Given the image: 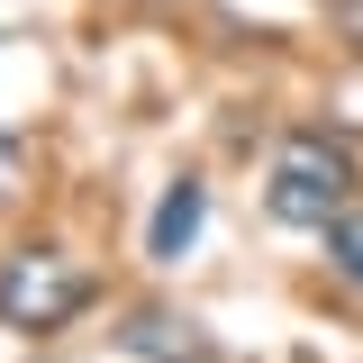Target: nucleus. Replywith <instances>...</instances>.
<instances>
[{
    "label": "nucleus",
    "instance_id": "nucleus-6",
    "mask_svg": "<svg viewBox=\"0 0 363 363\" xmlns=\"http://www.w3.org/2000/svg\"><path fill=\"white\" fill-rule=\"evenodd\" d=\"M336 28H345V37L363 45V0H336Z\"/></svg>",
    "mask_w": 363,
    "mask_h": 363
},
{
    "label": "nucleus",
    "instance_id": "nucleus-3",
    "mask_svg": "<svg viewBox=\"0 0 363 363\" xmlns=\"http://www.w3.org/2000/svg\"><path fill=\"white\" fill-rule=\"evenodd\" d=\"M200 218H209V182H191L182 173L164 200H155V227H145V255L155 264H182L191 255V236H200Z\"/></svg>",
    "mask_w": 363,
    "mask_h": 363
},
{
    "label": "nucleus",
    "instance_id": "nucleus-2",
    "mask_svg": "<svg viewBox=\"0 0 363 363\" xmlns=\"http://www.w3.org/2000/svg\"><path fill=\"white\" fill-rule=\"evenodd\" d=\"M91 300V281H82V264H64L55 245H28V255H9L0 264V318L9 327H64V318Z\"/></svg>",
    "mask_w": 363,
    "mask_h": 363
},
{
    "label": "nucleus",
    "instance_id": "nucleus-7",
    "mask_svg": "<svg viewBox=\"0 0 363 363\" xmlns=\"http://www.w3.org/2000/svg\"><path fill=\"white\" fill-rule=\"evenodd\" d=\"M9 182H18V145L0 136V191H9Z\"/></svg>",
    "mask_w": 363,
    "mask_h": 363
},
{
    "label": "nucleus",
    "instance_id": "nucleus-4",
    "mask_svg": "<svg viewBox=\"0 0 363 363\" xmlns=\"http://www.w3.org/2000/svg\"><path fill=\"white\" fill-rule=\"evenodd\" d=\"M118 345L145 354V363H209V336H200L191 318H173V309H136L128 327H118Z\"/></svg>",
    "mask_w": 363,
    "mask_h": 363
},
{
    "label": "nucleus",
    "instance_id": "nucleus-1",
    "mask_svg": "<svg viewBox=\"0 0 363 363\" xmlns=\"http://www.w3.org/2000/svg\"><path fill=\"white\" fill-rule=\"evenodd\" d=\"M345 191H354L345 145H327V136H281V145H272L264 209H272L281 227H327L336 209H345Z\"/></svg>",
    "mask_w": 363,
    "mask_h": 363
},
{
    "label": "nucleus",
    "instance_id": "nucleus-5",
    "mask_svg": "<svg viewBox=\"0 0 363 363\" xmlns=\"http://www.w3.org/2000/svg\"><path fill=\"white\" fill-rule=\"evenodd\" d=\"M327 272H336L345 291H363V218H354V209L327 218Z\"/></svg>",
    "mask_w": 363,
    "mask_h": 363
}]
</instances>
